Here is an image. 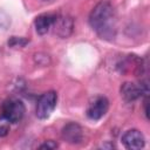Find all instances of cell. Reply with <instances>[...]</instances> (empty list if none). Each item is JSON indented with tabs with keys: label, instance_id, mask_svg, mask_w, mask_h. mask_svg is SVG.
Wrapping results in <instances>:
<instances>
[{
	"label": "cell",
	"instance_id": "cell-1",
	"mask_svg": "<svg viewBox=\"0 0 150 150\" xmlns=\"http://www.w3.org/2000/svg\"><path fill=\"white\" fill-rule=\"evenodd\" d=\"M89 25L96 34L104 40L116 36V14L109 1H100L89 14Z\"/></svg>",
	"mask_w": 150,
	"mask_h": 150
},
{
	"label": "cell",
	"instance_id": "cell-2",
	"mask_svg": "<svg viewBox=\"0 0 150 150\" xmlns=\"http://www.w3.org/2000/svg\"><path fill=\"white\" fill-rule=\"evenodd\" d=\"M57 103V94L54 90L43 93L36 103V116L40 120H47L53 114Z\"/></svg>",
	"mask_w": 150,
	"mask_h": 150
},
{
	"label": "cell",
	"instance_id": "cell-3",
	"mask_svg": "<svg viewBox=\"0 0 150 150\" xmlns=\"http://www.w3.org/2000/svg\"><path fill=\"white\" fill-rule=\"evenodd\" d=\"M25 112H26V108L21 100L9 98L6 100L2 104V117L6 118L9 123L20 122Z\"/></svg>",
	"mask_w": 150,
	"mask_h": 150
},
{
	"label": "cell",
	"instance_id": "cell-4",
	"mask_svg": "<svg viewBox=\"0 0 150 150\" xmlns=\"http://www.w3.org/2000/svg\"><path fill=\"white\" fill-rule=\"evenodd\" d=\"M120 93L122 98L125 102H134L138 100L142 95L148 96V93H149L148 82L143 81L139 84H136L134 82H124L120 88Z\"/></svg>",
	"mask_w": 150,
	"mask_h": 150
},
{
	"label": "cell",
	"instance_id": "cell-5",
	"mask_svg": "<svg viewBox=\"0 0 150 150\" xmlns=\"http://www.w3.org/2000/svg\"><path fill=\"white\" fill-rule=\"evenodd\" d=\"M109 109V100L105 96L98 95L95 96L88 104L87 108V116L89 120L98 121L101 120Z\"/></svg>",
	"mask_w": 150,
	"mask_h": 150
},
{
	"label": "cell",
	"instance_id": "cell-6",
	"mask_svg": "<svg viewBox=\"0 0 150 150\" xmlns=\"http://www.w3.org/2000/svg\"><path fill=\"white\" fill-rule=\"evenodd\" d=\"M52 28H54V33L57 36L67 39L74 30V20L68 15H55Z\"/></svg>",
	"mask_w": 150,
	"mask_h": 150
},
{
	"label": "cell",
	"instance_id": "cell-7",
	"mask_svg": "<svg viewBox=\"0 0 150 150\" xmlns=\"http://www.w3.org/2000/svg\"><path fill=\"white\" fill-rule=\"evenodd\" d=\"M123 145L129 150H138L142 149L145 144L144 135L137 129H129L122 136Z\"/></svg>",
	"mask_w": 150,
	"mask_h": 150
},
{
	"label": "cell",
	"instance_id": "cell-8",
	"mask_svg": "<svg viewBox=\"0 0 150 150\" xmlns=\"http://www.w3.org/2000/svg\"><path fill=\"white\" fill-rule=\"evenodd\" d=\"M62 138L70 144H79L83 141V129L75 122L67 123L61 130Z\"/></svg>",
	"mask_w": 150,
	"mask_h": 150
},
{
	"label": "cell",
	"instance_id": "cell-9",
	"mask_svg": "<svg viewBox=\"0 0 150 150\" xmlns=\"http://www.w3.org/2000/svg\"><path fill=\"white\" fill-rule=\"evenodd\" d=\"M55 20V15L54 14H41L39 16L35 18L34 21V26H35V30L39 35H45L49 32V29L53 26V22Z\"/></svg>",
	"mask_w": 150,
	"mask_h": 150
},
{
	"label": "cell",
	"instance_id": "cell-10",
	"mask_svg": "<svg viewBox=\"0 0 150 150\" xmlns=\"http://www.w3.org/2000/svg\"><path fill=\"white\" fill-rule=\"evenodd\" d=\"M28 42H29V39L12 36V38L8 40V46L12 47V48H18V47H19V48H22V47H25Z\"/></svg>",
	"mask_w": 150,
	"mask_h": 150
},
{
	"label": "cell",
	"instance_id": "cell-11",
	"mask_svg": "<svg viewBox=\"0 0 150 150\" xmlns=\"http://www.w3.org/2000/svg\"><path fill=\"white\" fill-rule=\"evenodd\" d=\"M8 132H9V122L2 117L0 120V138L7 136Z\"/></svg>",
	"mask_w": 150,
	"mask_h": 150
},
{
	"label": "cell",
	"instance_id": "cell-12",
	"mask_svg": "<svg viewBox=\"0 0 150 150\" xmlns=\"http://www.w3.org/2000/svg\"><path fill=\"white\" fill-rule=\"evenodd\" d=\"M39 148L40 149H47V150H54V149H57L59 148V144H57V142H55L53 139H48L45 143L40 144Z\"/></svg>",
	"mask_w": 150,
	"mask_h": 150
},
{
	"label": "cell",
	"instance_id": "cell-13",
	"mask_svg": "<svg viewBox=\"0 0 150 150\" xmlns=\"http://www.w3.org/2000/svg\"><path fill=\"white\" fill-rule=\"evenodd\" d=\"M144 114H145V117L149 118V110H148V97H145L144 100Z\"/></svg>",
	"mask_w": 150,
	"mask_h": 150
}]
</instances>
